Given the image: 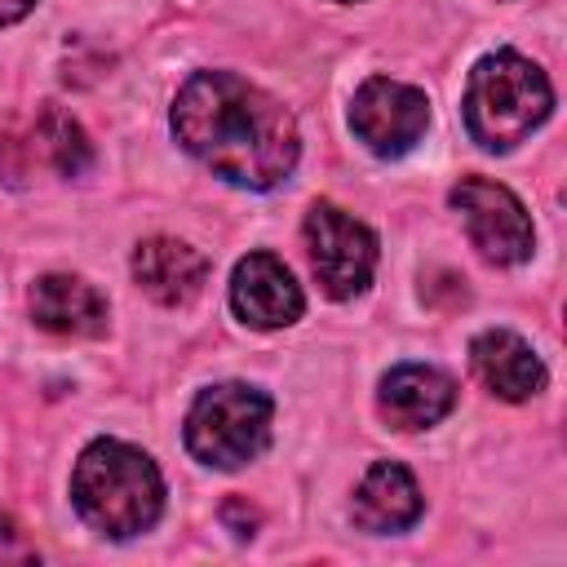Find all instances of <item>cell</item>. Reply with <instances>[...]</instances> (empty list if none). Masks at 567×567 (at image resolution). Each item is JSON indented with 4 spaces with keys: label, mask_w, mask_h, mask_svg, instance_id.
I'll list each match as a JSON object with an SVG mask.
<instances>
[{
    "label": "cell",
    "mask_w": 567,
    "mask_h": 567,
    "mask_svg": "<svg viewBox=\"0 0 567 567\" xmlns=\"http://www.w3.org/2000/svg\"><path fill=\"white\" fill-rule=\"evenodd\" d=\"M168 124L213 177L239 190L284 186L301 155L292 111L235 71H195L177 89Z\"/></svg>",
    "instance_id": "obj_1"
},
{
    "label": "cell",
    "mask_w": 567,
    "mask_h": 567,
    "mask_svg": "<svg viewBox=\"0 0 567 567\" xmlns=\"http://www.w3.org/2000/svg\"><path fill=\"white\" fill-rule=\"evenodd\" d=\"M75 514L111 540H128L155 527L164 509V478L155 461L124 439H93L71 470Z\"/></svg>",
    "instance_id": "obj_2"
},
{
    "label": "cell",
    "mask_w": 567,
    "mask_h": 567,
    "mask_svg": "<svg viewBox=\"0 0 567 567\" xmlns=\"http://www.w3.org/2000/svg\"><path fill=\"white\" fill-rule=\"evenodd\" d=\"M461 106H465V128L483 151H514L549 120L554 89L532 58L514 49H496L474 62Z\"/></svg>",
    "instance_id": "obj_3"
},
{
    "label": "cell",
    "mask_w": 567,
    "mask_h": 567,
    "mask_svg": "<svg viewBox=\"0 0 567 567\" xmlns=\"http://www.w3.org/2000/svg\"><path fill=\"white\" fill-rule=\"evenodd\" d=\"M275 403L248 381H217L195 394L186 412V447L199 465L239 470L257 461L270 443Z\"/></svg>",
    "instance_id": "obj_4"
},
{
    "label": "cell",
    "mask_w": 567,
    "mask_h": 567,
    "mask_svg": "<svg viewBox=\"0 0 567 567\" xmlns=\"http://www.w3.org/2000/svg\"><path fill=\"white\" fill-rule=\"evenodd\" d=\"M301 235H306L310 270L332 301H354L359 292H368L372 270H377V235L359 217L319 199L310 204Z\"/></svg>",
    "instance_id": "obj_5"
},
{
    "label": "cell",
    "mask_w": 567,
    "mask_h": 567,
    "mask_svg": "<svg viewBox=\"0 0 567 567\" xmlns=\"http://www.w3.org/2000/svg\"><path fill=\"white\" fill-rule=\"evenodd\" d=\"M447 204L456 208L470 244L478 248L483 261L492 266H518L532 257V244H536V230H532V217L523 208V199L492 182V177H461L447 195Z\"/></svg>",
    "instance_id": "obj_6"
},
{
    "label": "cell",
    "mask_w": 567,
    "mask_h": 567,
    "mask_svg": "<svg viewBox=\"0 0 567 567\" xmlns=\"http://www.w3.org/2000/svg\"><path fill=\"white\" fill-rule=\"evenodd\" d=\"M350 128L372 155L399 159L425 137L430 97L416 84H403L390 75H368L350 97Z\"/></svg>",
    "instance_id": "obj_7"
},
{
    "label": "cell",
    "mask_w": 567,
    "mask_h": 567,
    "mask_svg": "<svg viewBox=\"0 0 567 567\" xmlns=\"http://www.w3.org/2000/svg\"><path fill=\"white\" fill-rule=\"evenodd\" d=\"M230 310L239 323L257 332H275L301 319L306 297L292 270L275 252H248L235 261V275H230Z\"/></svg>",
    "instance_id": "obj_8"
},
{
    "label": "cell",
    "mask_w": 567,
    "mask_h": 567,
    "mask_svg": "<svg viewBox=\"0 0 567 567\" xmlns=\"http://www.w3.org/2000/svg\"><path fill=\"white\" fill-rule=\"evenodd\" d=\"M133 279L159 306H190L208 284V257L173 235H151L133 248Z\"/></svg>",
    "instance_id": "obj_9"
},
{
    "label": "cell",
    "mask_w": 567,
    "mask_h": 567,
    "mask_svg": "<svg viewBox=\"0 0 567 567\" xmlns=\"http://www.w3.org/2000/svg\"><path fill=\"white\" fill-rule=\"evenodd\" d=\"M377 408L394 430H430L456 408V381L430 363H399L381 377Z\"/></svg>",
    "instance_id": "obj_10"
},
{
    "label": "cell",
    "mask_w": 567,
    "mask_h": 567,
    "mask_svg": "<svg viewBox=\"0 0 567 567\" xmlns=\"http://www.w3.org/2000/svg\"><path fill=\"white\" fill-rule=\"evenodd\" d=\"M470 368L474 377L505 403H523L545 390V363L540 354L509 328H487L470 341Z\"/></svg>",
    "instance_id": "obj_11"
},
{
    "label": "cell",
    "mask_w": 567,
    "mask_h": 567,
    "mask_svg": "<svg viewBox=\"0 0 567 567\" xmlns=\"http://www.w3.org/2000/svg\"><path fill=\"white\" fill-rule=\"evenodd\" d=\"M425 501H421V487L416 478L399 465V461H377L368 465V474L359 478L354 487V501H350V514L363 532L372 536H394V532H408L416 518H421Z\"/></svg>",
    "instance_id": "obj_12"
},
{
    "label": "cell",
    "mask_w": 567,
    "mask_h": 567,
    "mask_svg": "<svg viewBox=\"0 0 567 567\" xmlns=\"http://www.w3.org/2000/svg\"><path fill=\"white\" fill-rule=\"evenodd\" d=\"M31 319L53 337H102L106 297L80 275H40L31 284Z\"/></svg>",
    "instance_id": "obj_13"
},
{
    "label": "cell",
    "mask_w": 567,
    "mask_h": 567,
    "mask_svg": "<svg viewBox=\"0 0 567 567\" xmlns=\"http://www.w3.org/2000/svg\"><path fill=\"white\" fill-rule=\"evenodd\" d=\"M35 137H40L44 155L53 159V168L62 177H80L93 164V146H89L84 128L71 115H62V111H44L40 124H35Z\"/></svg>",
    "instance_id": "obj_14"
},
{
    "label": "cell",
    "mask_w": 567,
    "mask_h": 567,
    "mask_svg": "<svg viewBox=\"0 0 567 567\" xmlns=\"http://www.w3.org/2000/svg\"><path fill=\"white\" fill-rule=\"evenodd\" d=\"M35 549L22 540V527L0 509V563H31Z\"/></svg>",
    "instance_id": "obj_15"
},
{
    "label": "cell",
    "mask_w": 567,
    "mask_h": 567,
    "mask_svg": "<svg viewBox=\"0 0 567 567\" xmlns=\"http://www.w3.org/2000/svg\"><path fill=\"white\" fill-rule=\"evenodd\" d=\"M31 9H35V0H0V27H13V22H22Z\"/></svg>",
    "instance_id": "obj_16"
},
{
    "label": "cell",
    "mask_w": 567,
    "mask_h": 567,
    "mask_svg": "<svg viewBox=\"0 0 567 567\" xmlns=\"http://www.w3.org/2000/svg\"><path fill=\"white\" fill-rule=\"evenodd\" d=\"M337 4H354V0H337Z\"/></svg>",
    "instance_id": "obj_17"
}]
</instances>
